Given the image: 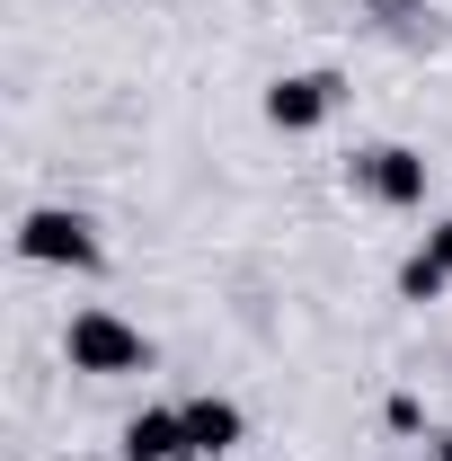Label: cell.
Wrapping results in <instances>:
<instances>
[{"label": "cell", "instance_id": "obj_1", "mask_svg": "<svg viewBox=\"0 0 452 461\" xmlns=\"http://www.w3.org/2000/svg\"><path fill=\"white\" fill-rule=\"evenodd\" d=\"M62 364L89 373V382H124V373H151V338L124 311H107V302H80L62 320Z\"/></svg>", "mask_w": 452, "mask_h": 461}, {"label": "cell", "instance_id": "obj_2", "mask_svg": "<svg viewBox=\"0 0 452 461\" xmlns=\"http://www.w3.org/2000/svg\"><path fill=\"white\" fill-rule=\"evenodd\" d=\"M18 258L27 267H71V276H98L107 267V240L80 204H27L18 213Z\"/></svg>", "mask_w": 452, "mask_h": 461}, {"label": "cell", "instance_id": "obj_3", "mask_svg": "<svg viewBox=\"0 0 452 461\" xmlns=\"http://www.w3.org/2000/svg\"><path fill=\"white\" fill-rule=\"evenodd\" d=\"M346 186H355L364 204H382V213H417V204H426V151H408V142H364V151L346 160Z\"/></svg>", "mask_w": 452, "mask_h": 461}, {"label": "cell", "instance_id": "obj_4", "mask_svg": "<svg viewBox=\"0 0 452 461\" xmlns=\"http://www.w3.org/2000/svg\"><path fill=\"white\" fill-rule=\"evenodd\" d=\"M338 98H346V71H284V80H267V124L276 133H320L338 115Z\"/></svg>", "mask_w": 452, "mask_h": 461}, {"label": "cell", "instance_id": "obj_5", "mask_svg": "<svg viewBox=\"0 0 452 461\" xmlns=\"http://www.w3.org/2000/svg\"><path fill=\"white\" fill-rule=\"evenodd\" d=\"M177 417H186V453L195 461H222L249 444V408L222 400V391H195V400H177Z\"/></svg>", "mask_w": 452, "mask_h": 461}, {"label": "cell", "instance_id": "obj_6", "mask_svg": "<svg viewBox=\"0 0 452 461\" xmlns=\"http://www.w3.org/2000/svg\"><path fill=\"white\" fill-rule=\"evenodd\" d=\"M115 453H124V461H195V453H186V417H177V400H142L133 417H124Z\"/></svg>", "mask_w": 452, "mask_h": 461}, {"label": "cell", "instance_id": "obj_7", "mask_svg": "<svg viewBox=\"0 0 452 461\" xmlns=\"http://www.w3.org/2000/svg\"><path fill=\"white\" fill-rule=\"evenodd\" d=\"M452 276L444 267H435V258H426V249H417V258H408V267H399V302H435V293H444Z\"/></svg>", "mask_w": 452, "mask_h": 461}, {"label": "cell", "instance_id": "obj_8", "mask_svg": "<svg viewBox=\"0 0 452 461\" xmlns=\"http://www.w3.org/2000/svg\"><path fill=\"white\" fill-rule=\"evenodd\" d=\"M417 249H426V258H435V267H444V276H452V213H444V222H435V230H426Z\"/></svg>", "mask_w": 452, "mask_h": 461}, {"label": "cell", "instance_id": "obj_9", "mask_svg": "<svg viewBox=\"0 0 452 461\" xmlns=\"http://www.w3.org/2000/svg\"><path fill=\"white\" fill-rule=\"evenodd\" d=\"M435 461H452V426H444V435H435Z\"/></svg>", "mask_w": 452, "mask_h": 461}]
</instances>
